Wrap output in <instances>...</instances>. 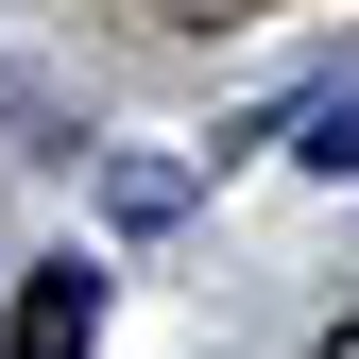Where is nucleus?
<instances>
[{"instance_id": "3", "label": "nucleus", "mask_w": 359, "mask_h": 359, "mask_svg": "<svg viewBox=\"0 0 359 359\" xmlns=\"http://www.w3.org/2000/svg\"><path fill=\"white\" fill-rule=\"evenodd\" d=\"M325 359H359V325H325Z\"/></svg>"}, {"instance_id": "1", "label": "nucleus", "mask_w": 359, "mask_h": 359, "mask_svg": "<svg viewBox=\"0 0 359 359\" xmlns=\"http://www.w3.org/2000/svg\"><path fill=\"white\" fill-rule=\"evenodd\" d=\"M103 342V274L86 257H34L18 274V325H0V359H86Z\"/></svg>"}, {"instance_id": "2", "label": "nucleus", "mask_w": 359, "mask_h": 359, "mask_svg": "<svg viewBox=\"0 0 359 359\" xmlns=\"http://www.w3.org/2000/svg\"><path fill=\"white\" fill-rule=\"evenodd\" d=\"M308 171H359V86H342V103H308V137H291Z\"/></svg>"}]
</instances>
